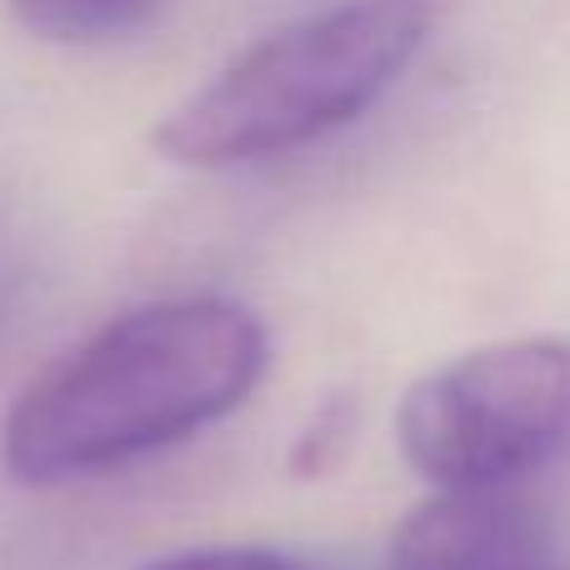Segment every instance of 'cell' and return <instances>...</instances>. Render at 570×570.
<instances>
[{
	"label": "cell",
	"instance_id": "6da1fadb",
	"mask_svg": "<svg viewBox=\"0 0 570 570\" xmlns=\"http://www.w3.org/2000/svg\"><path fill=\"white\" fill-rule=\"evenodd\" d=\"M266 361V325L240 301L176 295L136 305L20 391L0 451L26 485L120 471L240 411Z\"/></svg>",
	"mask_w": 570,
	"mask_h": 570
},
{
	"label": "cell",
	"instance_id": "7a4b0ae2",
	"mask_svg": "<svg viewBox=\"0 0 570 570\" xmlns=\"http://www.w3.org/2000/svg\"><path fill=\"white\" fill-rule=\"evenodd\" d=\"M441 0H341L261 36L156 126L150 146L186 170L281 160L355 126L405 76Z\"/></svg>",
	"mask_w": 570,
	"mask_h": 570
},
{
	"label": "cell",
	"instance_id": "3957f363",
	"mask_svg": "<svg viewBox=\"0 0 570 570\" xmlns=\"http://www.w3.org/2000/svg\"><path fill=\"white\" fill-rule=\"evenodd\" d=\"M395 441L435 491L525 485L570 455V341L465 351L405 391Z\"/></svg>",
	"mask_w": 570,
	"mask_h": 570
},
{
	"label": "cell",
	"instance_id": "277c9868",
	"mask_svg": "<svg viewBox=\"0 0 570 570\" xmlns=\"http://www.w3.org/2000/svg\"><path fill=\"white\" fill-rule=\"evenodd\" d=\"M551 521L521 485L435 491L391 541V570H551Z\"/></svg>",
	"mask_w": 570,
	"mask_h": 570
},
{
	"label": "cell",
	"instance_id": "5b68a950",
	"mask_svg": "<svg viewBox=\"0 0 570 570\" xmlns=\"http://www.w3.org/2000/svg\"><path fill=\"white\" fill-rule=\"evenodd\" d=\"M166 0H10L16 20L40 40L60 46H96L140 30Z\"/></svg>",
	"mask_w": 570,
	"mask_h": 570
},
{
	"label": "cell",
	"instance_id": "8992f818",
	"mask_svg": "<svg viewBox=\"0 0 570 570\" xmlns=\"http://www.w3.org/2000/svg\"><path fill=\"white\" fill-rule=\"evenodd\" d=\"M140 570H305V566L281 551H266V546H206V551H180Z\"/></svg>",
	"mask_w": 570,
	"mask_h": 570
},
{
	"label": "cell",
	"instance_id": "52a82bcc",
	"mask_svg": "<svg viewBox=\"0 0 570 570\" xmlns=\"http://www.w3.org/2000/svg\"><path fill=\"white\" fill-rule=\"evenodd\" d=\"M345 425H351V415L341 411V405H335V411H321L315 415V425L311 431H305V441H301V465H311L315 455H321V461H331L335 451H341V435H345Z\"/></svg>",
	"mask_w": 570,
	"mask_h": 570
},
{
	"label": "cell",
	"instance_id": "ba28073f",
	"mask_svg": "<svg viewBox=\"0 0 570 570\" xmlns=\"http://www.w3.org/2000/svg\"><path fill=\"white\" fill-rule=\"evenodd\" d=\"M551 570H561V566H551Z\"/></svg>",
	"mask_w": 570,
	"mask_h": 570
}]
</instances>
